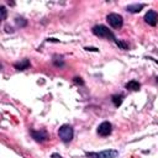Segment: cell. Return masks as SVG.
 Returning <instances> with one entry per match:
<instances>
[{
	"instance_id": "obj_1",
	"label": "cell",
	"mask_w": 158,
	"mask_h": 158,
	"mask_svg": "<svg viewBox=\"0 0 158 158\" xmlns=\"http://www.w3.org/2000/svg\"><path fill=\"white\" fill-rule=\"evenodd\" d=\"M93 33L98 37H101V38H106V40H111V41H115V35L109 30V27L104 26V25H96L93 27Z\"/></svg>"
},
{
	"instance_id": "obj_2",
	"label": "cell",
	"mask_w": 158,
	"mask_h": 158,
	"mask_svg": "<svg viewBox=\"0 0 158 158\" xmlns=\"http://www.w3.org/2000/svg\"><path fill=\"white\" fill-rule=\"evenodd\" d=\"M85 156L88 158H117L118 151L116 149H105L101 152H86Z\"/></svg>"
},
{
	"instance_id": "obj_3",
	"label": "cell",
	"mask_w": 158,
	"mask_h": 158,
	"mask_svg": "<svg viewBox=\"0 0 158 158\" xmlns=\"http://www.w3.org/2000/svg\"><path fill=\"white\" fill-rule=\"evenodd\" d=\"M58 136L59 138L64 142V143H68L73 139V136H74V131H73V127L70 125H62L58 130Z\"/></svg>"
},
{
	"instance_id": "obj_4",
	"label": "cell",
	"mask_w": 158,
	"mask_h": 158,
	"mask_svg": "<svg viewBox=\"0 0 158 158\" xmlns=\"http://www.w3.org/2000/svg\"><path fill=\"white\" fill-rule=\"evenodd\" d=\"M106 21L109 22V25H110L111 27H114V28H116V30L121 28L122 25H123V19H122V16L118 15V14H116V12L109 14V15L106 16Z\"/></svg>"
},
{
	"instance_id": "obj_5",
	"label": "cell",
	"mask_w": 158,
	"mask_h": 158,
	"mask_svg": "<svg viewBox=\"0 0 158 158\" xmlns=\"http://www.w3.org/2000/svg\"><path fill=\"white\" fill-rule=\"evenodd\" d=\"M111 131H112V125L109 121H104L98 126V135H100L101 137L109 136Z\"/></svg>"
},
{
	"instance_id": "obj_6",
	"label": "cell",
	"mask_w": 158,
	"mask_h": 158,
	"mask_svg": "<svg viewBox=\"0 0 158 158\" xmlns=\"http://www.w3.org/2000/svg\"><path fill=\"white\" fill-rule=\"evenodd\" d=\"M144 21L149 26H156L158 23V12L154 10H148L144 15Z\"/></svg>"
},
{
	"instance_id": "obj_7",
	"label": "cell",
	"mask_w": 158,
	"mask_h": 158,
	"mask_svg": "<svg viewBox=\"0 0 158 158\" xmlns=\"http://www.w3.org/2000/svg\"><path fill=\"white\" fill-rule=\"evenodd\" d=\"M31 136L37 142H44V141L48 139V135H47L46 131H33L32 130L31 131Z\"/></svg>"
},
{
	"instance_id": "obj_8",
	"label": "cell",
	"mask_w": 158,
	"mask_h": 158,
	"mask_svg": "<svg viewBox=\"0 0 158 158\" xmlns=\"http://www.w3.org/2000/svg\"><path fill=\"white\" fill-rule=\"evenodd\" d=\"M143 7H144V4H131V5H128L126 7V11L132 12V14H136V12H139Z\"/></svg>"
},
{
	"instance_id": "obj_9",
	"label": "cell",
	"mask_w": 158,
	"mask_h": 158,
	"mask_svg": "<svg viewBox=\"0 0 158 158\" xmlns=\"http://www.w3.org/2000/svg\"><path fill=\"white\" fill-rule=\"evenodd\" d=\"M30 65H31V64H30V60H28V59H22L21 62L14 64V67H15L17 70H25V69H27Z\"/></svg>"
},
{
	"instance_id": "obj_10",
	"label": "cell",
	"mask_w": 158,
	"mask_h": 158,
	"mask_svg": "<svg viewBox=\"0 0 158 158\" xmlns=\"http://www.w3.org/2000/svg\"><path fill=\"white\" fill-rule=\"evenodd\" d=\"M139 88H141V84L137 80H130L126 84V89L132 90V91H137V90H139Z\"/></svg>"
},
{
	"instance_id": "obj_11",
	"label": "cell",
	"mask_w": 158,
	"mask_h": 158,
	"mask_svg": "<svg viewBox=\"0 0 158 158\" xmlns=\"http://www.w3.org/2000/svg\"><path fill=\"white\" fill-rule=\"evenodd\" d=\"M111 100H112L114 105H115L116 107H118V106L122 104V100H123V95H121V94H116V95H112Z\"/></svg>"
},
{
	"instance_id": "obj_12",
	"label": "cell",
	"mask_w": 158,
	"mask_h": 158,
	"mask_svg": "<svg viewBox=\"0 0 158 158\" xmlns=\"http://www.w3.org/2000/svg\"><path fill=\"white\" fill-rule=\"evenodd\" d=\"M115 43L121 48V49H128V44L123 41H118V40H115Z\"/></svg>"
},
{
	"instance_id": "obj_13",
	"label": "cell",
	"mask_w": 158,
	"mask_h": 158,
	"mask_svg": "<svg viewBox=\"0 0 158 158\" xmlns=\"http://www.w3.org/2000/svg\"><path fill=\"white\" fill-rule=\"evenodd\" d=\"M16 23H17L20 27H22V26H26V23H27V22H26V20H25V19L17 17V19H16Z\"/></svg>"
},
{
	"instance_id": "obj_14",
	"label": "cell",
	"mask_w": 158,
	"mask_h": 158,
	"mask_svg": "<svg viewBox=\"0 0 158 158\" xmlns=\"http://www.w3.org/2000/svg\"><path fill=\"white\" fill-rule=\"evenodd\" d=\"M0 11H1V20H5L6 19V7L0 6Z\"/></svg>"
},
{
	"instance_id": "obj_15",
	"label": "cell",
	"mask_w": 158,
	"mask_h": 158,
	"mask_svg": "<svg viewBox=\"0 0 158 158\" xmlns=\"http://www.w3.org/2000/svg\"><path fill=\"white\" fill-rule=\"evenodd\" d=\"M74 83H77V84H79V85H83V84H84V81L81 80V78H78V77L74 78Z\"/></svg>"
},
{
	"instance_id": "obj_16",
	"label": "cell",
	"mask_w": 158,
	"mask_h": 158,
	"mask_svg": "<svg viewBox=\"0 0 158 158\" xmlns=\"http://www.w3.org/2000/svg\"><path fill=\"white\" fill-rule=\"evenodd\" d=\"M85 49H86V51H91V52H98V51H99V49L95 48V47H85Z\"/></svg>"
},
{
	"instance_id": "obj_17",
	"label": "cell",
	"mask_w": 158,
	"mask_h": 158,
	"mask_svg": "<svg viewBox=\"0 0 158 158\" xmlns=\"http://www.w3.org/2000/svg\"><path fill=\"white\" fill-rule=\"evenodd\" d=\"M52 157H53V158H62V157L58 156V154H52Z\"/></svg>"
}]
</instances>
